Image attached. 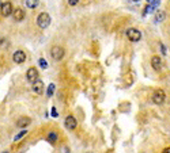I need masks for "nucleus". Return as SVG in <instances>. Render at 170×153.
I'll return each mask as SVG.
<instances>
[{
  "label": "nucleus",
  "mask_w": 170,
  "mask_h": 153,
  "mask_svg": "<svg viewBox=\"0 0 170 153\" xmlns=\"http://www.w3.org/2000/svg\"><path fill=\"white\" fill-rule=\"evenodd\" d=\"M40 4V0H26V5L31 10H34V8H37Z\"/></svg>",
  "instance_id": "15"
},
{
  "label": "nucleus",
  "mask_w": 170,
  "mask_h": 153,
  "mask_svg": "<svg viewBox=\"0 0 170 153\" xmlns=\"http://www.w3.org/2000/svg\"><path fill=\"white\" fill-rule=\"evenodd\" d=\"M50 56H52V58L56 61L63 60V57L65 56L64 48H63V46H59V45H55L52 49H50Z\"/></svg>",
  "instance_id": "2"
},
{
  "label": "nucleus",
  "mask_w": 170,
  "mask_h": 153,
  "mask_svg": "<svg viewBox=\"0 0 170 153\" xmlns=\"http://www.w3.org/2000/svg\"><path fill=\"white\" fill-rule=\"evenodd\" d=\"M31 89H33L34 93H37V95H41V93L44 92V83L41 82V80H36V82L33 83V87H31Z\"/></svg>",
  "instance_id": "10"
},
{
  "label": "nucleus",
  "mask_w": 170,
  "mask_h": 153,
  "mask_svg": "<svg viewBox=\"0 0 170 153\" xmlns=\"http://www.w3.org/2000/svg\"><path fill=\"white\" fill-rule=\"evenodd\" d=\"M12 18H14L15 22H22L25 19V11L22 8H17V10H14V12H12Z\"/></svg>",
  "instance_id": "11"
},
{
  "label": "nucleus",
  "mask_w": 170,
  "mask_h": 153,
  "mask_svg": "<svg viewBox=\"0 0 170 153\" xmlns=\"http://www.w3.org/2000/svg\"><path fill=\"white\" fill-rule=\"evenodd\" d=\"M53 92H55V84H49V87H48V92H46V95L49 96H52L53 95Z\"/></svg>",
  "instance_id": "19"
},
{
  "label": "nucleus",
  "mask_w": 170,
  "mask_h": 153,
  "mask_svg": "<svg viewBox=\"0 0 170 153\" xmlns=\"http://www.w3.org/2000/svg\"><path fill=\"white\" fill-rule=\"evenodd\" d=\"M158 4H159V0H147V5H150L153 8H155Z\"/></svg>",
  "instance_id": "18"
},
{
  "label": "nucleus",
  "mask_w": 170,
  "mask_h": 153,
  "mask_svg": "<svg viewBox=\"0 0 170 153\" xmlns=\"http://www.w3.org/2000/svg\"><path fill=\"white\" fill-rule=\"evenodd\" d=\"M49 24H50V15L48 12H41L37 16V26L40 29H46Z\"/></svg>",
  "instance_id": "1"
},
{
  "label": "nucleus",
  "mask_w": 170,
  "mask_h": 153,
  "mask_svg": "<svg viewBox=\"0 0 170 153\" xmlns=\"http://www.w3.org/2000/svg\"><path fill=\"white\" fill-rule=\"evenodd\" d=\"M38 64H40V67L42 68V69H46V68H48V61H46L45 58H40Z\"/></svg>",
  "instance_id": "17"
},
{
  "label": "nucleus",
  "mask_w": 170,
  "mask_h": 153,
  "mask_svg": "<svg viewBox=\"0 0 170 153\" xmlns=\"http://www.w3.org/2000/svg\"><path fill=\"white\" fill-rule=\"evenodd\" d=\"M26 79L29 83L33 84L36 80H38V71H37L36 68H29L26 72Z\"/></svg>",
  "instance_id": "8"
},
{
  "label": "nucleus",
  "mask_w": 170,
  "mask_h": 153,
  "mask_svg": "<svg viewBox=\"0 0 170 153\" xmlns=\"http://www.w3.org/2000/svg\"><path fill=\"white\" fill-rule=\"evenodd\" d=\"M2 153H10V152H8V151H6V152H2Z\"/></svg>",
  "instance_id": "27"
},
{
  "label": "nucleus",
  "mask_w": 170,
  "mask_h": 153,
  "mask_svg": "<svg viewBox=\"0 0 170 153\" xmlns=\"http://www.w3.org/2000/svg\"><path fill=\"white\" fill-rule=\"evenodd\" d=\"M165 99H166V93L163 89H156L155 92H154V95H153V102L155 103V104H162L163 102H165Z\"/></svg>",
  "instance_id": "4"
},
{
  "label": "nucleus",
  "mask_w": 170,
  "mask_h": 153,
  "mask_svg": "<svg viewBox=\"0 0 170 153\" xmlns=\"http://www.w3.org/2000/svg\"><path fill=\"white\" fill-rule=\"evenodd\" d=\"M57 140H59V136H57V133H56V132H49L48 136H46V141L50 142V144L57 142Z\"/></svg>",
  "instance_id": "13"
},
{
  "label": "nucleus",
  "mask_w": 170,
  "mask_h": 153,
  "mask_svg": "<svg viewBox=\"0 0 170 153\" xmlns=\"http://www.w3.org/2000/svg\"><path fill=\"white\" fill-rule=\"evenodd\" d=\"M166 19V12L163 11H156L155 12V23H160L162 20Z\"/></svg>",
  "instance_id": "14"
},
{
  "label": "nucleus",
  "mask_w": 170,
  "mask_h": 153,
  "mask_svg": "<svg viewBox=\"0 0 170 153\" xmlns=\"http://www.w3.org/2000/svg\"><path fill=\"white\" fill-rule=\"evenodd\" d=\"M79 3V0H68V4L70 5H76Z\"/></svg>",
  "instance_id": "21"
},
{
  "label": "nucleus",
  "mask_w": 170,
  "mask_h": 153,
  "mask_svg": "<svg viewBox=\"0 0 170 153\" xmlns=\"http://www.w3.org/2000/svg\"><path fill=\"white\" fill-rule=\"evenodd\" d=\"M61 151H63V153H70V149H68L67 146H63Z\"/></svg>",
  "instance_id": "23"
},
{
  "label": "nucleus",
  "mask_w": 170,
  "mask_h": 153,
  "mask_svg": "<svg viewBox=\"0 0 170 153\" xmlns=\"http://www.w3.org/2000/svg\"><path fill=\"white\" fill-rule=\"evenodd\" d=\"M6 43H7V41H6V39H0V46H2V48H3V46H7Z\"/></svg>",
  "instance_id": "24"
},
{
  "label": "nucleus",
  "mask_w": 170,
  "mask_h": 153,
  "mask_svg": "<svg viewBox=\"0 0 170 153\" xmlns=\"http://www.w3.org/2000/svg\"><path fill=\"white\" fill-rule=\"evenodd\" d=\"M2 5H3V3H2V0H0V10H2Z\"/></svg>",
  "instance_id": "26"
},
{
  "label": "nucleus",
  "mask_w": 170,
  "mask_h": 153,
  "mask_svg": "<svg viewBox=\"0 0 170 153\" xmlns=\"http://www.w3.org/2000/svg\"><path fill=\"white\" fill-rule=\"evenodd\" d=\"M162 153H170V146H168V148H165V149H163Z\"/></svg>",
  "instance_id": "25"
},
{
  "label": "nucleus",
  "mask_w": 170,
  "mask_h": 153,
  "mask_svg": "<svg viewBox=\"0 0 170 153\" xmlns=\"http://www.w3.org/2000/svg\"><path fill=\"white\" fill-rule=\"evenodd\" d=\"M64 125L68 130H75L76 126H78V121L74 115H68V117L64 119Z\"/></svg>",
  "instance_id": "6"
},
{
  "label": "nucleus",
  "mask_w": 170,
  "mask_h": 153,
  "mask_svg": "<svg viewBox=\"0 0 170 153\" xmlns=\"http://www.w3.org/2000/svg\"><path fill=\"white\" fill-rule=\"evenodd\" d=\"M26 134H27V130H26V129H22V132H19V133L17 134V136L14 137V141H19V140L22 138V137H23V136H26Z\"/></svg>",
  "instance_id": "16"
},
{
  "label": "nucleus",
  "mask_w": 170,
  "mask_h": 153,
  "mask_svg": "<svg viewBox=\"0 0 170 153\" xmlns=\"http://www.w3.org/2000/svg\"><path fill=\"white\" fill-rule=\"evenodd\" d=\"M125 34H127V38L129 39L131 42H139L141 39V33L137 29H133V27H132V29H128Z\"/></svg>",
  "instance_id": "3"
},
{
  "label": "nucleus",
  "mask_w": 170,
  "mask_h": 153,
  "mask_svg": "<svg viewBox=\"0 0 170 153\" xmlns=\"http://www.w3.org/2000/svg\"><path fill=\"white\" fill-rule=\"evenodd\" d=\"M151 67H153V69L156 71V72L160 71V68H162V61H160L159 56H153V58H151Z\"/></svg>",
  "instance_id": "9"
},
{
  "label": "nucleus",
  "mask_w": 170,
  "mask_h": 153,
  "mask_svg": "<svg viewBox=\"0 0 170 153\" xmlns=\"http://www.w3.org/2000/svg\"><path fill=\"white\" fill-rule=\"evenodd\" d=\"M12 61H14L15 64H23V62L26 61V53L23 50H17L12 54Z\"/></svg>",
  "instance_id": "7"
},
{
  "label": "nucleus",
  "mask_w": 170,
  "mask_h": 153,
  "mask_svg": "<svg viewBox=\"0 0 170 153\" xmlns=\"http://www.w3.org/2000/svg\"><path fill=\"white\" fill-rule=\"evenodd\" d=\"M12 12H14L12 3L11 2H4V3H3L2 10H0V14H2L4 18H7V16H10V15H12Z\"/></svg>",
  "instance_id": "5"
},
{
  "label": "nucleus",
  "mask_w": 170,
  "mask_h": 153,
  "mask_svg": "<svg viewBox=\"0 0 170 153\" xmlns=\"http://www.w3.org/2000/svg\"><path fill=\"white\" fill-rule=\"evenodd\" d=\"M87 153H93V152H87Z\"/></svg>",
  "instance_id": "28"
},
{
  "label": "nucleus",
  "mask_w": 170,
  "mask_h": 153,
  "mask_svg": "<svg viewBox=\"0 0 170 153\" xmlns=\"http://www.w3.org/2000/svg\"><path fill=\"white\" fill-rule=\"evenodd\" d=\"M52 117H53V118H57V117H59V112L56 111V108H55V107L52 108Z\"/></svg>",
  "instance_id": "20"
},
{
  "label": "nucleus",
  "mask_w": 170,
  "mask_h": 153,
  "mask_svg": "<svg viewBox=\"0 0 170 153\" xmlns=\"http://www.w3.org/2000/svg\"><path fill=\"white\" fill-rule=\"evenodd\" d=\"M31 123V119L29 117H22L18 119V122H17V126L18 127H21V129H25L26 126H29V125Z\"/></svg>",
  "instance_id": "12"
},
{
  "label": "nucleus",
  "mask_w": 170,
  "mask_h": 153,
  "mask_svg": "<svg viewBox=\"0 0 170 153\" xmlns=\"http://www.w3.org/2000/svg\"><path fill=\"white\" fill-rule=\"evenodd\" d=\"M159 45H160V52H162V54L166 56V48H165V45H162V43H159Z\"/></svg>",
  "instance_id": "22"
}]
</instances>
